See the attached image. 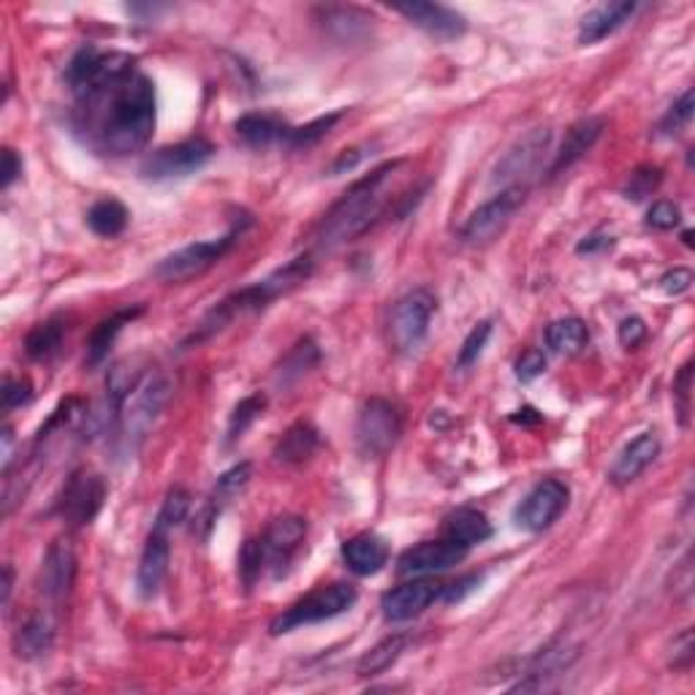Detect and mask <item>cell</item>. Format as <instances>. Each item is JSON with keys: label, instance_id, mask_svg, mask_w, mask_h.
I'll return each instance as SVG.
<instances>
[{"label": "cell", "instance_id": "cell-1", "mask_svg": "<svg viewBox=\"0 0 695 695\" xmlns=\"http://www.w3.org/2000/svg\"><path fill=\"white\" fill-rule=\"evenodd\" d=\"M71 128L80 142L104 158H128L153 139L158 120L155 85L128 52L85 46L65 65Z\"/></svg>", "mask_w": 695, "mask_h": 695}, {"label": "cell", "instance_id": "cell-2", "mask_svg": "<svg viewBox=\"0 0 695 695\" xmlns=\"http://www.w3.org/2000/svg\"><path fill=\"white\" fill-rule=\"evenodd\" d=\"M400 166H403V160H392V164L377 166L375 172L367 174V177L353 183L351 188L340 196V201L332 204V209L323 215L319 234H315L323 250H334L340 248V245L353 242V239L362 237L364 231L373 229L375 220L386 212L388 207L386 185Z\"/></svg>", "mask_w": 695, "mask_h": 695}, {"label": "cell", "instance_id": "cell-3", "mask_svg": "<svg viewBox=\"0 0 695 695\" xmlns=\"http://www.w3.org/2000/svg\"><path fill=\"white\" fill-rule=\"evenodd\" d=\"M310 272H313V259H310V256H299V259L289 261L286 267L274 269L269 278L259 280V283L248 286V289H242V291L229 293L224 302H218L207 315H204V319L199 321V326L194 329V334H190L183 345L185 348L194 343L199 345L204 343V340L224 332L226 326H231V323L237 319H242V315L263 310L269 302H274V299L283 297V293H289L297 289V286H302L304 280L310 278Z\"/></svg>", "mask_w": 695, "mask_h": 695}, {"label": "cell", "instance_id": "cell-4", "mask_svg": "<svg viewBox=\"0 0 695 695\" xmlns=\"http://www.w3.org/2000/svg\"><path fill=\"white\" fill-rule=\"evenodd\" d=\"M172 397V381L164 373H147L139 381V386L117 405V427L120 440L134 452L142 440H145L149 429H153L155 418L160 416L166 403Z\"/></svg>", "mask_w": 695, "mask_h": 695}, {"label": "cell", "instance_id": "cell-5", "mask_svg": "<svg viewBox=\"0 0 695 695\" xmlns=\"http://www.w3.org/2000/svg\"><path fill=\"white\" fill-rule=\"evenodd\" d=\"M356 601H359V592L353 584H345V581L326 584V587H321V590L304 595L302 601L293 603V606L286 609L283 614L274 616L272 625H269V633H272V636H283V633L297 631V627L319 625V622L334 620V616L351 611Z\"/></svg>", "mask_w": 695, "mask_h": 695}, {"label": "cell", "instance_id": "cell-6", "mask_svg": "<svg viewBox=\"0 0 695 695\" xmlns=\"http://www.w3.org/2000/svg\"><path fill=\"white\" fill-rule=\"evenodd\" d=\"M437 310V299L429 289H413L392 308L388 315V340L397 353H416L429 334V323Z\"/></svg>", "mask_w": 695, "mask_h": 695}, {"label": "cell", "instance_id": "cell-7", "mask_svg": "<svg viewBox=\"0 0 695 695\" xmlns=\"http://www.w3.org/2000/svg\"><path fill=\"white\" fill-rule=\"evenodd\" d=\"M239 234H242V226H234L229 234H224V237L204 239V242H194L188 245V248H179L177 253L158 261L153 274L160 283H185V280L199 278V274L207 272L209 267H215V263L229 253Z\"/></svg>", "mask_w": 695, "mask_h": 695}, {"label": "cell", "instance_id": "cell-8", "mask_svg": "<svg viewBox=\"0 0 695 695\" xmlns=\"http://www.w3.org/2000/svg\"><path fill=\"white\" fill-rule=\"evenodd\" d=\"M403 437V416L397 405L373 397L362 405L356 418V446L367 459H381L392 452Z\"/></svg>", "mask_w": 695, "mask_h": 695}, {"label": "cell", "instance_id": "cell-9", "mask_svg": "<svg viewBox=\"0 0 695 695\" xmlns=\"http://www.w3.org/2000/svg\"><path fill=\"white\" fill-rule=\"evenodd\" d=\"M551 147V128H532L525 136H519L511 147L506 149L500 160H497L492 172V188L508 190V188H525L527 179L532 177L543 164V155Z\"/></svg>", "mask_w": 695, "mask_h": 695}, {"label": "cell", "instance_id": "cell-10", "mask_svg": "<svg viewBox=\"0 0 695 695\" xmlns=\"http://www.w3.org/2000/svg\"><path fill=\"white\" fill-rule=\"evenodd\" d=\"M215 147L207 139H185L177 145H166L153 149L142 160L139 174L153 183H169V179H183L190 174L201 172L212 160Z\"/></svg>", "mask_w": 695, "mask_h": 695}, {"label": "cell", "instance_id": "cell-11", "mask_svg": "<svg viewBox=\"0 0 695 695\" xmlns=\"http://www.w3.org/2000/svg\"><path fill=\"white\" fill-rule=\"evenodd\" d=\"M106 502V481L93 470L71 473L65 481L63 495L58 500V514L71 530L93 525Z\"/></svg>", "mask_w": 695, "mask_h": 695}, {"label": "cell", "instance_id": "cell-12", "mask_svg": "<svg viewBox=\"0 0 695 695\" xmlns=\"http://www.w3.org/2000/svg\"><path fill=\"white\" fill-rule=\"evenodd\" d=\"M304 538H308V521L302 517H278L272 525L267 527V532L261 536V549H263V568L272 579L289 577L293 560L302 551Z\"/></svg>", "mask_w": 695, "mask_h": 695}, {"label": "cell", "instance_id": "cell-13", "mask_svg": "<svg viewBox=\"0 0 695 695\" xmlns=\"http://www.w3.org/2000/svg\"><path fill=\"white\" fill-rule=\"evenodd\" d=\"M527 188H508L492 196L489 201H484L476 212H470V218L465 220V226L459 229V239L467 245H487L511 224V218L517 215V209L525 204Z\"/></svg>", "mask_w": 695, "mask_h": 695}, {"label": "cell", "instance_id": "cell-14", "mask_svg": "<svg viewBox=\"0 0 695 695\" xmlns=\"http://www.w3.org/2000/svg\"><path fill=\"white\" fill-rule=\"evenodd\" d=\"M568 500H571V489L557 478H547L525 495V500L514 511V521L527 532H543L562 517Z\"/></svg>", "mask_w": 695, "mask_h": 695}, {"label": "cell", "instance_id": "cell-15", "mask_svg": "<svg viewBox=\"0 0 695 695\" xmlns=\"http://www.w3.org/2000/svg\"><path fill=\"white\" fill-rule=\"evenodd\" d=\"M470 554V549L463 547L457 541H424L416 547L405 549L397 560V571L403 577H433V573H443L457 568L465 557Z\"/></svg>", "mask_w": 695, "mask_h": 695}, {"label": "cell", "instance_id": "cell-16", "mask_svg": "<svg viewBox=\"0 0 695 695\" xmlns=\"http://www.w3.org/2000/svg\"><path fill=\"white\" fill-rule=\"evenodd\" d=\"M443 595V584L435 579H413L407 584L394 587L386 595L381 598V609L383 616L388 622H411L416 620L418 614H424L435 601H440Z\"/></svg>", "mask_w": 695, "mask_h": 695}, {"label": "cell", "instance_id": "cell-17", "mask_svg": "<svg viewBox=\"0 0 695 695\" xmlns=\"http://www.w3.org/2000/svg\"><path fill=\"white\" fill-rule=\"evenodd\" d=\"M394 11L403 14L411 25L424 30L437 41H454L467 30V20L457 9H448L440 3H422V0H411V3H394Z\"/></svg>", "mask_w": 695, "mask_h": 695}, {"label": "cell", "instance_id": "cell-18", "mask_svg": "<svg viewBox=\"0 0 695 695\" xmlns=\"http://www.w3.org/2000/svg\"><path fill=\"white\" fill-rule=\"evenodd\" d=\"M169 532L172 530H166V527L153 525L145 549H142L139 568H136V590H139V595L145 598V601L158 595L160 587H164L166 573H169V560H172Z\"/></svg>", "mask_w": 695, "mask_h": 695}, {"label": "cell", "instance_id": "cell-19", "mask_svg": "<svg viewBox=\"0 0 695 695\" xmlns=\"http://www.w3.org/2000/svg\"><path fill=\"white\" fill-rule=\"evenodd\" d=\"M76 581V554L71 543L55 541L46 551L44 562H41V592L46 601L63 603L71 595Z\"/></svg>", "mask_w": 695, "mask_h": 695}, {"label": "cell", "instance_id": "cell-20", "mask_svg": "<svg viewBox=\"0 0 695 695\" xmlns=\"http://www.w3.org/2000/svg\"><path fill=\"white\" fill-rule=\"evenodd\" d=\"M250 476H253V465L239 463L229 467V470L215 481V489L209 492L207 500H204L199 517H196V532H201V538L209 536L215 521L220 519V514H224V508L229 506L234 497L242 495V489L250 484Z\"/></svg>", "mask_w": 695, "mask_h": 695}, {"label": "cell", "instance_id": "cell-21", "mask_svg": "<svg viewBox=\"0 0 695 695\" xmlns=\"http://www.w3.org/2000/svg\"><path fill=\"white\" fill-rule=\"evenodd\" d=\"M603 128H606V120L603 117H584L579 123H573L566 131V139H562L560 149L554 153V160L549 166V177H560L562 172H568L577 160L584 158L595 147V142L601 139Z\"/></svg>", "mask_w": 695, "mask_h": 695}, {"label": "cell", "instance_id": "cell-22", "mask_svg": "<svg viewBox=\"0 0 695 695\" xmlns=\"http://www.w3.org/2000/svg\"><path fill=\"white\" fill-rule=\"evenodd\" d=\"M639 6L633 0H614V3H601L592 11H587L579 22V44L590 46L598 41L609 39L611 33H616L625 22H631V17L636 14Z\"/></svg>", "mask_w": 695, "mask_h": 695}, {"label": "cell", "instance_id": "cell-23", "mask_svg": "<svg viewBox=\"0 0 695 695\" xmlns=\"http://www.w3.org/2000/svg\"><path fill=\"white\" fill-rule=\"evenodd\" d=\"M657 454H661V440H657V435L655 433L639 435L636 440H631L622 448L616 463L611 465L609 481L614 484V487H627V484L636 481L646 467L655 463Z\"/></svg>", "mask_w": 695, "mask_h": 695}, {"label": "cell", "instance_id": "cell-24", "mask_svg": "<svg viewBox=\"0 0 695 695\" xmlns=\"http://www.w3.org/2000/svg\"><path fill=\"white\" fill-rule=\"evenodd\" d=\"M343 562L356 577H375L388 566V543L375 532H359L343 543Z\"/></svg>", "mask_w": 695, "mask_h": 695}, {"label": "cell", "instance_id": "cell-25", "mask_svg": "<svg viewBox=\"0 0 695 695\" xmlns=\"http://www.w3.org/2000/svg\"><path fill=\"white\" fill-rule=\"evenodd\" d=\"M315 14H319L321 25L345 44L364 41L375 25V17L364 9H356V6H321Z\"/></svg>", "mask_w": 695, "mask_h": 695}, {"label": "cell", "instance_id": "cell-26", "mask_svg": "<svg viewBox=\"0 0 695 695\" xmlns=\"http://www.w3.org/2000/svg\"><path fill=\"white\" fill-rule=\"evenodd\" d=\"M142 313H145V308H142V304H136V308L117 310L115 315H110L106 321H101L98 326L93 329V334L87 338V345H85V364L87 367H98V364H104L106 356H110V351L115 348L117 338L123 334V329L128 326V323L134 319H139Z\"/></svg>", "mask_w": 695, "mask_h": 695}, {"label": "cell", "instance_id": "cell-27", "mask_svg": "<svg viewBox=\"0 0 695 695\" xmlns=\"http://www.w3.org/2000/svg\"><path fill=\"white\" fill-rule=\"evenodd\" d=\"M55 646V622L46 611H35L14 633V652L22 661H35L44 657Z\"/></svg>", "mask_w": 695, "mask_h": 695}, {"label": "cell", "instance_id": "cell-28", "mask_svg": "<svg viewBox=\"0 0 695 695\" xmlns=\"http://www.w3.org/2000/svg\"><path fill=\"white\" fill-rule=\"evenodd\" d=\"M234 131H237V136L248 147L267 149L272 145H286L291 125L274 115H245L234 123Z\"/></svg>", "mask_w": 695, "mask_h": 695}, {"label": "cell", "instance_id": "cell-29", "mask_svg": "<svg viewBox=\"0 0 695 695\" xmlns=\"http://www.w3.org/2000/svg\"><path fill=\"white\" fill-rule=\"evenodd\" d=\"M443 532H446L448 541H457L473 549L492 538V521L487 519V514L476 511V508H457V511L446 517Z\"/></svg>", "mask_w": 695, "mask_h": 695}, {"label": "cell", "instance_id": "cell-30", "mask_svg": "<svg viewBox=\"0 0 695 695\" xmlns=\"http://www.w3.org/2000/svg\"><path fill=\"white\" fill-rule=\"evenodd\" d=\"M321 433L310 422H297L286 429L274 446V459L283 465H302L319 452Z\"/></svg>", "mask_w": 695, "mask_h": 695}, {"label": "cell", "instance_id": "cell-31", "mask_svg": "<svg viewBox=\"0 0 695 695\" xmlns=\"http://www.w3.org/2000/svg\"><path fill=\"white\" fill-rule=\"evenodd\" d=\"M407 644H411V636H407V633H392V636L377 641L375 646H370V650L359 657L356 674L364 676V680H367V676L386 674V671L405 655Z\"/></svg>", "mask_w": 695, "mask_h": 695}, {"label": "cell", "instance_id": "cell-32", "mask_svg": "<svg viewBox=\"0 0 695 695\" xmlns=\"http://www.w3.org/2000/svg\"><path fill=\"white\" fill-rule=\"evenodd\" d=\"M590 343V329L587 323L577 319V315H568V319H557L547 326V345L554 353H579L581 348Z\"/></svg>", "mask_w": 695, "mask_h": 695}, {"label": "cell", "instance_id": "cell-33", "mask_svg": "<svg viewBox=\"0 0 695 695\" xmlns=\"http://www.w3.org/2000/svg\"><path fill=\"white\" fill-rule=\"evenodd\" d=\"M87 226L93 229V234L98 237H117V234L125 231L128 226V209H125L123 201L117 199H101L95 201L93 207L87 209Z\"/></svg>", "mask_w": 695, "mask_h": 695}, {"label": "cell", "instance_id": "cell-34", "mask_svg": "<svg viewBox=\"0 0 695 695\" xmlns=\"http://www.w3.org/2000/svg\"><path fill=\"white\" fill-rule=\"evenodd\" d=\"M65 323L63 319H50L44 323H35L25 338V353L33 362H44V359L55 356L63 345Z\"/></svg>", "mask_w": 695, "mask_h": 695}, {"label": "cell", "instance_id": "cell-35", "mask_svg": "<svg viewBox=\"0 0 695 695\" xmlns=\"http://www.w3.org/2000/svg\"><path fill=\"white\" fill-rule=\"evenodd\" d=\"M263 411H267V397L263 394H250V397L239 400L237 407L231 411L229 429H226V446L242 440L245 433L263 416Z\"/></svg>", "mask_w": 695, "mask_h": 695}, {"label": "cell", "instance_id": "cell-36", "mask_svg": "<svg viewBox=\"0 0 695 695\" xmlns=\"http://www.w3.org/2000/svg\"><path fill=\"white\" fill-rule=\"evenodd\" d=\"M319 359H321V351H319V345L313 343V340L310 338L299 340V343L289 351V356L283 359V364H280L278 381L283 383V386H289V383L299 381V377L308 373L310 367H315V364H319Z\"/></svg>", "mask_w": 695, "mask_h": 695}, {"label": "cell", "instance_id": "cell-37", "mask_svg": "<svg viewBox=\"0 0 695 695\" xmlns=\"http://www.w3.org/2000/svg\"><path fill=\"white\" fill-rule=\"evenodd\" d=\"M340 117H343V112H332V115H323L319 120H313V123L299 125V128H291L289 139H286V147L289 149L315 147L323 139V136H326L329 131H332L334 125L340 123Z\"/></svg>", "mask_w": 695, "mask_h": 695}, {"label": "cell", "instance_id": "cell-38", "mask_svg": "<svg viewBox=\"0 0 695 695\" xmlns=\"http://www.w3.org/2000/svg\"><path fill=\"white\" fill-rule=\"evenodd\" d=\"M263 573H267V568H263L261 538H248L242 543V551H239V579H242L245 590H253Z\"/></svg>", "mask_w": 695, "mask_h": 695}, {"label": "cell", "instance_id": "cell-39", "mask_svg": "<svg viewBox=\"0 0 695 695\" xmlns=\"http://www.w3.org/2000/svg\"><path fill=\"white\" fill-rule=\"evenodd\" d=\"M190 511V492L183 487H174L166 492L164 497V506H160L158 517H155L153 525L166 527V530H174L177 525H183L185 517Z\"/></svg>", "mask_w": 695, "mask_h": 695}, {"label": "cell", "instance_id": "cell-40", "mask_svg": "<svg viewBox=\"0 0 695 695\" xmlns=\"http://www.w3.org/2000/svg\"><path fill=\"white\" fill-rule=\"evenodd\" d=\"M489 338H492V321H481L473 326V332L467 334L463 348H459V356H457V370L459 373H465V370H470L473 364L481 359L484 348H487Z\"/></svg>", "mask_w": 695, "mask_h": 695}, {"label": "cell", "instance_id": "cell-41", "mask_svg": "<svg viewBox=\"0 0 695 695\" xmlns=\"http://www.w3.org/2000/svg\"><path fill=\"white\" fill-rule=\"evenodd\" d=\"M693 110H695V95H693V90H685V93L680 95V101H674L671 110L663 115L657 131H661L663 136H676L680 131H685L687 125H691Z\"/></svg>", "mask_w": 695, "mask_h": 695}, {"label": "cell", "instance_id": "cell-42", "mask_svg": "<svg viewBox=\"0 0 695 695\" xmlns=\"http://www.w3.org/2000/svg\"><path fill=\"white\" fill-rule=\"evenodd\" d=\"M661 179H663V172L657 169V166H639V169L631 172V177H627L622 194H625V199H631V201H644L646 196L655 194Z\"/></svg>", "mask_w": 695, "mask_h": 695}, {"label": "cell", "instance_id": "cell-43", "mask_svg": "<svg viewBox=\"0 0 695 695\" xmlns=\"http://www.w3.org/2000/svg\"><path fill=\"white\" fill-rule=\"evenodd\" d=\"M373 149H377V142H364V145L343 149V153L332 160V166H329V174H332V177H340V174L359 169V166L373 155Z\"/></svg>", "mask_w": 695, "mask_h": 695}, {"label": "cell", "instance_id": "cell-44", "mask_svg": "<svg viewBox=\"0 0 695 695\" xmlns=\"http://www.w3.org/2000/svg\"><path fill=\"white\" fill-rule=\"evenodd\" d=\"M646 224H650L652 229H657V231L676 229V226L682 224L680 204H674V201H668V199L655 201L650 207V212H646Z\"/></svg>", "mask_w": 695, "mask_h": 695}, {"label": "cell", "instance_id": "cell-45", "mask_svg": "<svg viewBox=\"0 0 695 695\" xmlns=\"http://www.w3.org/2000/svg\"><path fill=\"white\" fill-rule=\"evenodd\" d=\"M33 400V386L25 377H6L3 383V411L11 413Z\"/></svg>", "mask_w": 695, "mask_h": 695}, {"label": "cell", "instance_id": "cell-46", "mask_svg": "<svg viewBox=\"0 0 695 695\" xmlns=\"http://www.w3.org/2000/svg\"><path fill=\"white\" fill-rule=\"evenodd\" d=\"M691 388H693V364L687 362L674 381L676 411H680L682 424H685V427H687V416H691Z\"/></svg>", "mask_w": 695, "mask_h": 695}, {"label": "cell", "instance_id": "cell-47", "mask_svg": "<svg viewBox=\"0 0 695 695\" xmlns=\"http://www.w3.org/2000/svg\"><path fill=\"white\" fill-rule=\"evenodd\" d=\"M543 370H547V356L538 348H530V351H525L519 356L517 377L521 383H532L538 375H543Z\"/></svg>", "mask_w": 695, "mask_h": 695}, {"label": "cell", "instance_id": "cell-48", "mask_svg": "<svg viewBox=\"0 0 695 695\" xmlns=\"http://www.w3.org/2000/svg\"><path fill=\"white\" fill-rule=\"evenodd\" d=\"M616 340H620V345L627 348V351L639 348L646 340L644 319H639V315H627V319L616 326Z\"/></svg>", "mask_w": 695, "mask_h": 695}, {"label": "cell", "instance_id": "cell-49", "mask_svg": "<svg viewBox=\"0 0 695 695\" xmlns=\"http://www.w3.org/2000/svg\"><path fill=\"white\" fill-rule=\"evenodd\" d=\"M693 631L691 627H685V631L680 633V636L674 639V652H671V666L674 668H691L693 666Z\"/></svg>", "mask_w": 695, "mask_h": 695}, {"label": "cell", "instance_id": "cell-50", "mask_svg": "<svg viewBox=\"0 0 695 695\" xmlns=\"http://www.w3.org/2000/svg\"><path fill=\"white\" fill-rule=\"evenodd\" d=\"M691 286H693V272L687 267L671 269V272H666L661 278V289L663 293H668V297H680V293L691 291Z\"/></svg>", "mask_w": 695, "mask_h": 695}, {"label": "cell", "instance_id": "cell-51", "mask_svg": "<svg viewBox=\"0 0 695 695\" xmlns=\"http://www.w3.org/2000/svg\"><path fill=\"white\" fill-rule=\"evenodd\" d=\"M478 584H481V577H465V579L454 581V584L443 587V595L440 598L446 603H459V601H465V595H470V592L476 590Z\"/></svg>", "mask_w": 695, "mask_h": 695}, {"label": "cell", "instance_id": "cell-52", "mask_svg": "<svg viewBox=\"0 0 695 695\" xmlns=\"http://www.w3.org/2000/svg\"><path fill=\"white\" fill-rule=\"evenodd\" d=\"M614 248V237H609V234H590V237H584L581 242L577 245V250L581 256H595V253H603V250H611Z\"/></svg>", "mask_w": 695, "mask_h": 695}, {"label": "cell", "instance_id": "cell-53", "mask_svg": "<svg viewBox=\"0 0 695 695\" xmlns=\"http://www.w3.org/2000/svg\"><path fill=\"white\" fill-rule=\"evenodd\" d=\"M22 174V158L11 147L3 149V190H9L11 185L20 179Z\"/></svg>", "mask_w": 695, "mask_h": 695}, {"label": "cell", "instance_id": "cell-54", "mask_svg": "<svg viewBox=\"0 0 695 695\" xmlns=\"http://www.w3.org/2000/svg\"><path fill=\"white\" fill-rule=\"evenodd\" d=\"M11 590H14V571H11V566H3V598H0V601H3V609L9 606Z\"/></svg>", "mask_w": 695, "mask_h": 695}]
</instances>
